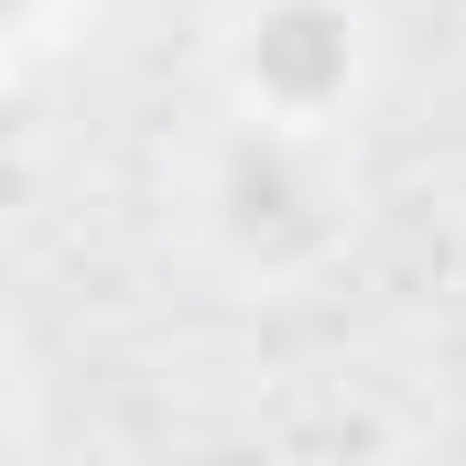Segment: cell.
<instances>
[{
  "instance_id": "1",
  "label": "cell",
  "mask_w": 466,
  "mask_h": 466,
  "mask_svg": "<svg viewBox=\"0 0 466 466\" xmlns=\"http://www.w3.org/2000/svg\"><path fill=\"white\" fill-rule=\"evenodd\" d=\"M249 76H260L271 98H326V87L348 76V22H337L326 0H282V11L260 22V44H249Z\"/></svg>"
},
{
  "instance_id": "2",
  "label": "cell",
  "mask_w": 466,
  "mask_h": 466,
  "mask_svg": "<svg viewBox=\"0 0 466 466\" xmlns=\"http://www.w3.org/2000/svg\"><path fill=\"white\" fill-rule=\"evenodd\" d=\"M315 207H326V185H315V163L304 152H282V141H260V152H238L228 163V218L238 238H315Z\"/></svg>"
}]
</instances>
